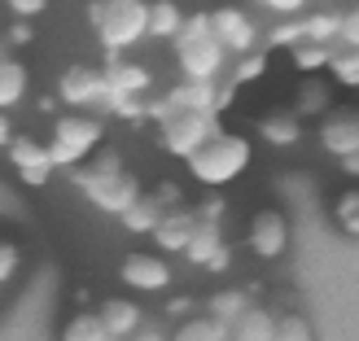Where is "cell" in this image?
Here are the masks:
<instances>
[{
	"mask_svg": "<svg viewBox=\"0 0 359 341\" xmlns=\"http://www.w3.org/2000/svg\"><path fill=\"white\" fill-rule=\"evenodd\" d=\"M175 62L184 70V79H202L215 83L224 75V62H228V48L219 44V35L210 27V13H189L184 18V31L175 35Z\"/></svg>",
	"mask_w": 359,
	"mask_h": 341,
	"instance_id": "1",
	"label": "cell"
},
{
	"mask_svg": "<svg viewBox=\"0 0 359 341\" xmlns=\"http://www.w3.org/2000/svg\"><path fill=\"white\" fill-rule=\"evenodd\" d=\"M250 158H255V145L241 132H215L202 149L189 158V175L206 188H224L237 175H245Z\"/></svg>",
	"mask_w": 359,
	"mask_h": 341,
	"instance_id": "2",
	"label": "cell"
},
{
	"mask_svg": "<svg viewBox=\"0 0 359 341\" xmlns=\"http://www.w3.org/2000/svg\"><path fill=\"white\" fill-rule=\"evenodd\" d=\"M93 27L110 53L132 48L136 40H149V0H101L93 5Z\"/></svg>",
	"mask_w": 359,
	"mask_h": 341,
	"instance_id": "3",
	"label": "cell"
},
{
	"mask_svg": "<svg viewBox=\"0 0 359 341\" xmlns=\"http://www.w3.org/2000/svg\"><path fill=\"white\" fill-rule=\"evenodd\" d=\"M101 145V123L88 114H66L53 123V140H48V158L53 167H79L83 158H93Z\"/></svg>",
	"mask_w": 359,
	"mask_h": 341,
	"instance_id": "4",
	"label": "cell"
},
{
	"mask_svg": "<svg viewBox=\"0 0 359 341\" xmlns=\"http://www.w3.org/2000/svg\"><path fill=\"white\" fill-rule=\"evenodd\" d=\"M219 132V123H215V114H193V110H184V114H171V118H163V149L167 153H175V158H189L206 145V140Z\"/></svg>",
	"mask_w": 359,
	"mask_h": 341,
	"instance_id": "5",
	"label": "cell"
},
{
	"mask_svg": "<svg viewBox=\"0 0 359 341\" xmlns=\"http://www.w3.org/2000/svg\"><path fill=\"white\" fill-rule=\"evenodd\" d=\"M245 245L255 249V258H280L285 249H290V219H285L280 210H255V219H250V232H245Z\"/></svg>",
	"mask_w": 359,
	"mask_h": 341,
	"instance_id": "6",
	"label": "cell"
},
{
	"mask_svg": "<svg viewBox=\"0 0 359 341\" xmlns=\"http://www.w3.org/2000/svg\"><path fill=\"white\" fill-rule=\"evenodd\" d=\"M83 193L93 197V206L110 210V214H123L136 197H140V184L128 175V171H114V175H79Z\"/></svg>",
	"mask_w": 359,
	"mask_h": 341,
	"instance_id": "7",
	"label": "cell"
},
{
	"mask_svg": "<svg viewBox=\"0 0 359 341\" xmlns=\"http://www.w3.org/2000/svg\"><path fill=\"white\" fill-rule=\"evenodd\" d=\"M118 280L128 284V289H136V293H163L171 284V267H167V258H158V254H128V258H123Z\"/></svg>",
	"mask_w": 359,
	"mask_h": 341,
	"instance_id": "8",
	"label": "cell"
},
{
	"mask_svg": "<svg viewBox=\"0 0 359 341\" xmlns=\"http://www.w3.org/2000/svg\"><path fill=\"white\" fill-rule=\"evenodd\" d=\"M210 27H215V35H219V44H224L228 53H237V57L255 53V44H259V27L250 22L241 9H232V5L215 9V13H210Z\"/></svg>",
	"mask_w": 359,
	"mask_h": 341,
	"instance_id": "9",
	"label": "cell"
},
{
	"mask_svg": "<svg viewBox=\"0 0 359 341\" xmlns=\"http://www.w3.org/2000/svg\"><path fill=\"white\" fill-rule=\"evenodd\" d=\"M9 162L18 167V175H22V184L31 188H44L48 184V175L57 171L53 167V158H48V145H40V140H9Z\"/></svg>",
	"mask_w": 359,
	"mask_h": 341,
	"instance_id": "10",
	"label": "cell"
},
{
	"mask_svg": "<svg viewBox=\"0 0 359 341\" xmlns=\"http://www.w3.org/2000/svg\"><path fill=\"white\" fill-rule=\"evenodd\" d=\"M62 101L66 105H97L105 101L110 92H105V70H93V66H70L62 70Z\"/></svg>",
	"mask_w": 359,
	"mask_h": 341,
	"instance_id": "11",
	"label": "cell"
},
{
	"mask_svg": "<svg viewBox=\"0 0 359 341\" xmlns=\"http://www.w3.org/2000/svg\"><path fill=\"white\" fill-rule=\"evenodd\" d=\"M149 88V70L145 66H136V62H110L105 66V105L118 101V97H140Z\"/></svg>",
	"mask_w": 359,
	"mask_h": 341,
	"instance_id": "12",
	"label": "cell"
},
{
	"mask_svg": "<svg viewBox=\"0 0 359 341\" xmlns=\"http://www.w3.org/2000/svg\"><path fill=\"white\" fill-rule=\"evenodd\" d=\"M197 214H189V210H167L163 214V223L154 228V241L163 245V249H171V254H184L189 249V241H193V232H197Z\"/></svg>",
	"mask_w": 359,
	"mask_h": 341,
	"instance_id": "13",
	"label": "cell"
},
{
	"mask_svg": "<svg viewBox=\"0 0 359 341\" xmlns=\"http://www.w3.org/2000/svg\"><path fill=\"white\" fill-rule=\"evenodd\" d=\"M97 315H101V324L110 328V337L118 341V337H136L140 333V315L145 311H140L136 302H128V298H105Z\"/></svg>",
	"mask_w": 359,
	"mask_h": 341,
	"instance_id": "14",
	"label": "cell"
},
{
	"mask_svg": "<svg viewBox=\"0 0 359 341\" xmlns=\"http://www.w3.org/2000/svg\"><path fill=\"white\" fill-rule=\"evenodd\" d=\"M320 145H325L333 158L355 153V149H359V118H351V114L325 118V127H320Z\"/></svg>",
	"mask_w": 359,
	"mask_h": 341,
	"instance_id": "15",
	"label": "cell"
},
{
	"mask_svg": "<svg viewBox=\"0 0 359 341\" xmlns=\"http://www.w3.org/2000/svg\"><path fill=\"white\" fill-rule=\"evenodd\" d=\"M184 9L175 0H149V40H175L184 31Z\"/></svg>",
	"mask_w": 359,
	"mask_h": 341,
	"instance_id": "16",
	"label": "cell"
},
{
	"mask_svg": "<svg viewBox=\"0 0 359 341\" xmlns=\"http://www.w3.org/2000/svg\"><path fill=\"white\" fill-rule=\"evenodd\" d=\"M163 214H167V210H163V202H158V197H145V193H140L136 202L118 214V219H123V228H128V232H149V237H154V228L163 223Z\"/></svg>",
	"mask_w": 359,
	"mask_h": 341,
	"instance_id": "17",
	"label": "cell"
},
{
	"mask_svg": "<svg viewBox=\"0 0 359 341\" xmlns=\"http://www.w3.org/2000/svg\"><path fill=\"white\" fill-rule=\"evenodd\" d=\"M232 341H276V315H267L263 307H250L232 324Z\"/></svg>",
	"mask_w": 359,
	"mask_h": 341,
	"instance_id": "18",
	"label": "cell"
},
{
	"mask_svg": "<svg viewBox=\"0 0 359 341\" xmlns=\"http://www.w3.org/2000/svg\"><path fill=\"white\" fill-rule=\"evenodd\" d=\"M171 341H232V328L224 319H215V315H193V319H184V324L175 328Z\"/></svg>",
	"mask_w": 359,
	"mask_h": 341,
	"instance_id": "19",
	"label": "cell"
},
{
	"mask_svg": "<svg viewBox=\"0 0 359 341\" xmlns=\"http://www.w3.org/2000/svg\"><path fill=\"white\" fill-rule=\"evenodd\" d=\"M224 249V241H219V223H210V219H202L197 223V232H193V241H189V249H184V258L189 263H197V267H210V258Z\"/></svg>",
	"mask_w": 359,
	"mask_h": 341,
	"instance_id": "20",
	"label": "cell"
},
{
	"mask_svg": "<svg viewBox=\"0 0 359 341\" xmlns=\"http://www.w3.org/2000/svg\"><path fill=\"white\" fill-rule=\"evenodd\" d=\"M27 92V66L13 62V57H0V110L18 105Z\"/></svg>",
	"mask_w": 359,
	"mask_h": 341,
	"instance_id": "21",
	"label": "cell"
},
{
	"mask_svg": "<svg viewBox=\"0 0 359 341\" xmlns=\"http://www.w3.org/2000/svg\"><path fill=\"white\" fill-rule=\"evenodd\" d=\"M259 136L267 140V145H276V149H290V145H298L302 127H298L294 114H276V118H263L259 123Z\"/></svg>",
	"mask_w": 359,
	"mask_h": 341,
	"instance_id": "22",
	"label": "cell"
},
{
	"mask_svg": "<svg viewBox=\"0 0 359 341\" xmlns=\"http://www.w3.org/2000/svg\"><path fill=\"white\" fill-rule=\"evenodd\" d=\"M329 101H333V92H329V83L320 75H307L298 83V114H325Z\"/></svg>",
	"mask_w": 359,
	"mask_h": 341,
	"instance_id": "23",
	"label": "cell"
},
{
	"mask_svg": "<svg viewBox=\"0 0 359 341\" xmlns=\"http://www.w3.org/2000/svg\"><path fill=\"white\" fill-rule=\"evenodd\" d=\"M250 311V302H245V293H237V289H219L210 302H206V315H215V319H224V324L232 328L237 319Z\"/></svg>",
	"mask_w": 359,
	"mask_h": 341,
	"instance_id": "24",
	"label": "cell"
},
{
	"mask_svg": "<svg viewBox=\"0 0 359 341\" xmlns=\"http://www.w3.org/2000/svg\"><path fill=\"white\" fill-rule=\"evenodd\" d=\"M57 341H114V337H110V328L101 324V315H75V319L62 328Z\"/></svg>",
	"mask_w": 359,
	"mask_h": 341,
	"instance_id": "25",
	"label": "cell"
},
{
	"mask_svg": "<svg viewBox=\"0 0 359 341\" xmlns=\"http://www.w3.org/2000/svg\"><path fill=\"white\" fill-rule=\"evenodd\" d=\"M290 57L298 70H307V75H316V70H329L333 62V48L329 44H311V40H302L298 48H290Z\"/></svg>",
	"mask_w": 359,
	"mask_h": 341,
	"instance_id": "26",
	"label": "cell"
},
{
	"mask_svg": "<svg viewBox=\"0 0 359 341\" xmlns=\"http://www.w3.org/2000/svg\"><path fill=\"white\" fill-rule=\"evenodd\" d=\"M333 219H337V228H342L351 241H359V188H346L333 202Z\"/></svg>",
	"mask_w": 359,
	"mask_h": 341,
	"instance_id": "27",
	"label": "cell"
},
{
	"mask_svg": "<svg viewBox=\"0 0 359 341\" xmlns=\"http://www.w3.org/2000/svg\"><path fill=\"white\" fill-rule=\"evenodd\" d=\"M302 27H307L311 44H329L333 48V40L342 35V18L337 13H311V18H302Z\"/></svg>",
	"mask_w": 359,
	"mask_h": 341,
	"instance_id": "28",
	"label": "cell"
},
{
	"mask_svg": "<svg viewBox=\"0 0 359 341\" xmlns=\"http://www.w3.org/2000/svg\"><path fill=\"white\" fill-rule=\"evenodd\" d=\"M333 83H342V88H359V48H333Z\"/></svg>",
	"mask_w": 359,
	"mask_h": 341,
	"instance_id": "29",
	"label": "cell"
},
{
	"mask_svg": "<svg viewBox=\"0 0 359 341\" xmlns=\"http://www.w3.org/2000/svg\"><path fill=\"white\" fill-rule=\"evenodd\" d=\"M276 341H316V328L307 324V315H280L276 319Z\"/></svg>",
	"mask_w": 359,
	"mask_h": 341,
	"instance_id": "30",
	"label": "cell"
},
{
	"mask_svg": "<svg viewBox=\"0 0 359 341\" xmlns=\"http://www.w3.org/2000/svg\"><path fill=\"white\" fill-rule=\"evenodd\" d=\"M302 40H307V27H302L298 18H294V22H280L272 35H267V44H272V48H298Z\"/></svg>",
	"mask_w": 359,
	"mask_h": 341,
	"instance_id": "31",
	"label": "cell"
},
{
	"mask_svg": "<svg viewBox=\"0 0 359 341\" xmlns=\"http://www.w3.org/2000/svg\"><path fill=\"white\" fill-rule=\"evenodd\" d=\"M263 70H267V53H245L241 66H237V83H255V79H263Z\"/></svg>",
	"mask_w": 359,
	"mask_h": 341,
	"instance_id": "32",
	"label": "cell"
},
{
	"mask_svg": "<svg viewBox=\"0 0 359 341\" xmlns=\"http://www.w3.org/2000/svg\"><path fill=\"white\" fill-rule=\"evenodd\" d=\"M18 263H22V254H18V245L9 241H0V284H9L13 272H18Z\"/></svg>",
	"mask_w": 359,
	"mask_h": 341,
	"instance_id": "33",
	"label": "cell"
},
{
	"mask_svg": "<svg viewBox=\"0 0 359 341\" xmlns=\"http://www.w3.org/2000/svg\"><path fill=\"white\" fill-rule=\"evenodd\" d=\"M259 5L267 13H276V18H298L302 9H307V0H259Z\"/></svg>",
	"mask_w": 359,
	"mask_h": 341,
	"instance_id": "34",
	"label": "cell"
},
{
	"mask_svg": "<svg viewBox=\"0 0 359 341\" xmlns=\"http://www.w3.org/2000/svg\"><path fill=\"white\" fill-rule=\"evenodd\" d=\"M337 40H342V48H359V9H351L342 18V35Z\"/></svg>",
	"mask_w": 359,
	"mask_h": 341,
	"instance_id": "35",
	"label": "cell"
},
{
	"mask_svg": "<svg viewBox=\"0 0 359 341\" xmlns=\"http://www.w3.org/2000/svg\"><path fill=\"white\" fill-rule=\"evenodd\" d=\"M114 171H123V158L114 149H101V158L93 162V171H88V175H114Z\"/></svg>",
	"mask_w": 359,
	"mask_h": 341,
	"instance_id": "36",
	"label": "cell"
},
{
	"mask_svg": "<svg viewBox=\"0 0 359 341\" xmlns=\"http://www.w3.org/2000/svg\"><path fill=\"white\" fill-rule=\"evenodd\" d=\"M9 9H13L18 18H40V13L48 9V0H9Z\"/></svg>",
	"mask_w": 359,
	"mask_h": 341,
	"instance_id": "37",
	"label": "cell"
},
{
	"mask_svg": "<svg viewBox=\"0 0 359 341\" xmlns=\"http://www.w3.org/2000/svg\"><path fill=\"white\" fill-rule=\"evenodd\" d=\"M35 35H31V27H27V18H18V27L9 31V44H31Z\"/></svg>",
	"mask_w": 359,
	"mask_h": 341,
	"instance_id": "38",
	"label": "cell"
},
{
	"mask_svg": "<svg viewBox=\"0 0 359 341\" xmlns=\"http://www.w3.org/2000/svg\"><path fill=\"white\" fill-rule=\"evenodd\" d=\"M9 140H13V127H9L5 110H0V149H9Z\"/></svg>",
	"mask_w": 359,
	"mask_h": 341,
	"instance_id": "39",
	"label": "cell"
},
{
	"mask_svg": "<svg viewBox=\"0 0 359 341\" xmlns=\"http://www.w3.org/2000/svg\"><path fill=\"white\" fill-rule=\"evenodd\" d=\"M342 171H346V175H359V149L342 158Z\"/></svg>",
	"mask_w": 359,
	"mask_h": 341,
	"instance_id": "40",
	"label": "cell"
},
{
	"mask_svg": "<svg viewBox=\"0 0 359 341\" xmlns=\"http://www.w3.org/2000/svg\"><path fill=\"white\" fill-rule=\"evenodd\" d=\"M132 341H167V337H163V333H158V328H140V333H136Z\"/></svg>",
	"mask_w": 359,
	"mask_h": 341,
	"instance_id": "41",
	"label": "cell"
}]
</instances>
